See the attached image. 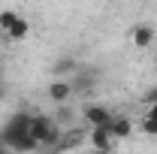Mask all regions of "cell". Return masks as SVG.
Returning <instances> with one entry per match:
<instances>
[{"label": "cell", "instance_id": "14", "mask_svg": "<svg viewBox=\"0 0 157 154\" xmlns=\"http://www.w3.org/2000/svg\"><path fill=\"white\" fill-rule=\"evenodd\" d=\"M70 118H73V112H70V109L63 106V109H60V112H58V124H60V121H70Z\"/></svg>", "mask_w": 157, "mask_h": 154}, {"label": "cell", "instance_id": "10", "mask_svg": "<svg viewBox=\"0 0 157 154\" xmlns=\"http://www.w3.org/2000/svg\"><path fill=\"white\" fill-rule=\"evenodd\" d=\"M76 70H78L76 58H58L52 64V73H55V76H67V73H76Z\"/></svg>", "mask_w": 157, "mask_h": 154}, {"label": "cell", "instance_id": "9", "mask_svg": "<svg viewBox=\"0 0 157 154\" xmlns=\"http://www.w3.org/2000/svg\"><path fill=\"white\" fill-rule=\"evenodd\" d=\"M109 130H112V139H130L133 133V124L127 121V118H112V124H109Z\"/></svg>", "mask_w": 157, "mask_h": 154}, {"label": "cell", "instance_id": "19", "mask_svg": "<svg viewBox=\"0 0 157 154\" xmlns=\"http://www.w3.org/2000/svg\"><path fill=\"white\" fill-rule=\"evenodd\" d=\"M91 154H109V151H100V148H94V151H91Z\"/></svg>", "mask_w": 157, "mask_h": 154}, {"label": "cell", "instance_id": "17", "mask_svg": "<svg viewBox=\"0 0 157 154\" xmlns=\"http://www.w3.org/2000/svg\"><path fill=\"white\" fill-rule=\"evenodd\" d=\"M6 97V82H0V100Z\"/></svg>", "mask_w": 157, "mask_h": 154}, {"label": "cell", "instance_id": "4", "mask_svg": "<svg viewBox=\"0 0 157 154\" xmlns=\"http://www.w3.org/2000/svg\"><path fill=\"white\" fill-rule=\"evenodd\" d=\"M85 142V130H78V127H70V130H63V136H60V142H58V148L55 151L63 154V151H73V148H78Z\"/></svg>", "mask_w": 157, "mask_h": 154}, {"label": "cell", "instance_id": "12", "mask_svg": "<svg viewBox=\"0 0 157 154\" xmlns=\"http://www.w3.org/2000/svg\"><path fill=\"white\" fill-rule=\"evenodd\" d=\"M15 18H18V12H12V9H3V12H0V30L6 33V30L15 24Z\"/></svg>", "mask_w": 157, "mask_h": 154}, {"label": "cell", "instance_id": "6", "mask_svg": "<svg viewBox=\"0 0 157 154\" xmlns=\"http://www.w3.org/2000/svg\"><path fill=\"white\" fill-rule=\"evenodd\" d=\"M88 142L100 148V151H109V145H112V130L106 127V124H100V127H91V136H88Z\"/></svg>", "mask_w": 157, "mask_h": 154}, {"label": "cell", "instance_id": "7", "mask_svg": "<svg viewBox=\"0 0 157 154\" xmlns=\"http://www.w3.org/2000/svg\"><path fill=\"white\" fill-rule=\"evenodd\" d=\"M130 39H133L136 48H151V42H154V27H151V24H136L133 33H130Z\"/></svg>", "mask_w": 157, "mask_h": 154}, {"label": "cell", "instance_id": "11", "mask_svg": "<svg viewBox=\"0 0 157 154\" xmlns=\"http://www.w3.org/2000/svg\"><path fill=\"white\" fill-rule=\"evenodd\" d=\"M27 33H30V21H27V18H21V15L15 18V24L6 30V37H9V39H15V42H18V39H24Z\"/></svg>", "mask_w": 157, "mask_h": 154}, {"label": "cell", "instance_id": "18", "mask_svg": "<svg viewBox=\"0 0 157 154\" xmlns=\"http://www.w3.org/2000/svg\"><path fill=\"white\" fill-rule=\"evenodd\" d=\"M0 82H6V73H3V67H0Z\"/></svg>", "mask_w": 157, "mask_h": 154}, {"label": "cell", "instance_id": "15", "mask_svg": "<svg viewBox=\"0 0 157 154\" xmlns=\"http://www.w3.org/2000/svg\"><path fill=\"white\" fill-rule=\"evenodd\" d=\"M157 100V88H151V91H145V103H154Z\"/></svg>", "mask_w": 157, "mask_h": 154}, {"label": "cell", "instance_id": "13", "mask_svg": "<svg viewBox=\"0 0 157 154\" xmlns=\"http://www.w3.org/2000/svg\"><path fill=\"white\" fill-rule=\"evenodd\" d=\"M142 133H145V136H157V121H154V118L145 115V121H142Z\"/></svg>", "mask_w": 157, "mask_h": 154}, {"label": "cell", "instance_id": "8", "mask_svg": "<svg viewBox=\"0 0 157 154\" xmlns=\"http://www.w3.org/2000/svg\"><path fill=\"white\" fill-rule=\"evenodd\" d=\"M52 124H55V118H48V115H33V118H30V136H33L36 142H42L45 133L52 130Z\"/></svg>", "mask_w": 157, "mask_h": 154}, {"label": "cell", "instance_id": "1", "mask_svg": "<svg viewBox=\"0 0 157 154\" xmlns=\"http://www.w3.org/2000/svg\"><path fill=\"white\" fill-rule=\"evenodd\" d=\"M30 118L33 115H27V112H15L0 127V142L6 148H15V151H24V154L39 151V142L30 136Z\"/></svg>", "mask_w": 157, "mask_h": 154}, {"label": "cell", "instance_id": "5", "mask_svg": "<svg viewBox=\"0 0 157 154\" xmlns=\"http://www.w3.org/2000/svg\"><path fill=\"white\" fill-rule=\"evenodd\" d=\"M48 97H52V103H58L63 106L70 97H73V82H63V79H55L52 85H48Z\"/></svg>", "mask_w": 157, "mask_h": 154}, {"label": "cell", "instance_id": "16", "mask_svg": "<svg viewBox=\"0 0 157 154\" xmlns=\"http://www.w3.org/2000/svg\"><path fill=\"white\" fill-rule=\"evenodd\" d=\"M148 118H154V121H157V100H154V103H148Z\"/></svg>", "mask_w": 157, "mask_h": 154}, {"label": "cell", "instance_id": "2", "mask_svg": "<svg viewBox=\"0 0 157 154\" xmlns=\"http://www.w3.org/2000/svg\"><path fill=\"white\" fill-rule=\"evenodd\" d=\"M97 79H100L97 70L78 64V70L73 73V94H91V91L97 88Z\"/></svg>", "mask_w": 157, "mask_h": 154}, {"label": "cell", "instance_id": "3", "mask_svg": "<svg viewBox=\"0 0 157 154\" xmlns=\"http://www.w3.org/2000/svg\"><path fill=\"white\" fill-rule=\"evenodd\" d=\"M82 118H85V121H88L91 127H100V124H106V127H109L115 115H112V109H109V106L91 103V106H85V109H82Z\"/></svg>", "mask_w": 157, "mask_h": 154}, {"label": "cell", "instance_id": "20", "mask_svg": "<svg viewBox=\"0 0 157 154\" xmlns=\"http://www.w3.org/2000/svg\"><path fill=\"white\" fill-rule=\"evenodd\" d=\"M154 70H157V55H154Z\"/></svg>", "mask_w": 157, "mask_h": 154}]
</instances>
